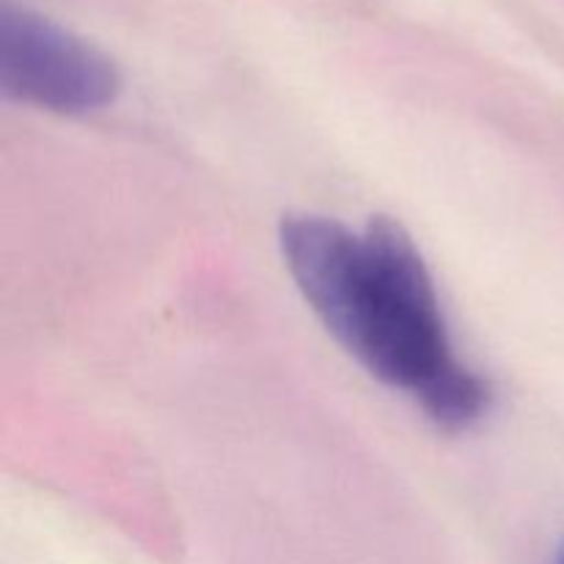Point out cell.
<instances>
[{
	"instance_id": "obj_1",
	"label": "cell",
	"mask_w": 564,
	"mask_h": 564,
	"mask_svg": "<svg viewBox=\"0 0 564 564\" xmlns=\"http://www.w3.org/2000/svg\"><path fill=\"white\" fill-rule=\"evenodd\" d=\"M281 248L297 290L334 339L444 430L490 411L488 380L455 356L438 292L411 235L391 218L350 229L323 215H290Z\"/></svg>"
},
{
	"instance_id": "obj_2",
	"label": "cell",
	"mask_w": 564,
	"mask_h": 564,
	"mask_svg": "<svg viewBox=\"0 0 564 564\" xmlns=\"http://www.w3.org/2000/svg\"><path fill=\"white\" fill-rule=\"evenodd\" d=\"M0 88L17 102L72 116L113 102L121 77L75 31L20 0H0Z\"/></svg>"
},
{
	"instance_id": "obj_3",
	"label": "cell",
	"mask_w": 564,
	"mask_h": 564,
	"mask_svg": "<svg viewBox=\"0 0 564 564\" xmlns=\"http://www.w3.org/2000/svg\"><path fill=\"white\" fill-rule=\"evenodd\" d=\"M562 564H564V556H562Z\"/></svg>"
}]
</instances>
